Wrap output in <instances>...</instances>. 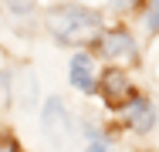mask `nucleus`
I'll use <instances>...</instances> for the list:
<instances>
[{
	"label": "nucleus",
	"mask_w": 159,
	"mask_h": 152,
	"mask_svg": "<svg viewBox=\"0 0 159 152\" xmlns=\"http://www.w3.org/2000/svg\"><path fill=\"white\" fill-rule=\"evenodd\" d=\"M102 91H105V101H108V105H125V98H129V78L119 71V68H112V71L102 74Z\"/></svg>",
	"instance_id": "20e7f679"
},
{
	"label": "nucleus",
	"mask_w": 159,
	"mask_h": 152,
	"mask_svg": "<svg viewBox=\"0 0 159 152\" xmlns=\"http://www.w3.org/2000/svg\"><path fill=\"white\" fill-rule=\"evenodd\" d=\"M48 24L61 41H85V37H95L98 17L85 7H58L48 14Z\"/></svg>",
	"instance_id": "f257e3e1"
},
{
	"label": "nucleus",
	"mask_w": 159,
	"mask_h": 152,
	"mask_svg": "<svg viewBox=\"0 0 159 152\" xmlns=\"http://www.w3.org/2000/svg\"><path fill=\"white\" fill-rule=\"evenodd\" d=\"M71 85L78 91H92L95 88V68L88 54H75L71 58Z\"/></svg>",
	"instance_id": "39448f33"
},
{
	"label": "nucleus",
	"mask_w": 159,
	"mask_h": 152,
	"mask_svg": "<svg viewBox=\"0 0 159 152\" xmlns=\"http://www.w3.org/2000/svg\"><path fill=\"white\" fill-rule=\"evenodd\" d=\"M7 3H10L14 10H20V14H27V10H31V0H7Z\"/></svg>",
	"instance_id": "6e6552de"
},
{
	"label": "nucleus",
	"mask_w": 159,
	"mask_h": 152,
	"mask_svg": "<svg viewBox=\"0 0 159 152\" xmlns=\"http://www.w3.org/2000/svg\"><path fill=\"white\" fill-rule=\"evenodd\" d=\"M125 122L135 128V132H149L152 128V108L146 98H132L125 105Z\"/></svg>",
	"instance_id": "423d86ee"
},
{
	"label": "nucleus",
	"mask_w": 159,
	"mask_h": 152,
	"mask_svg": "<svg viewBox=\"0 0 159 152\" xmlns=\"http://www.w3.org/2000/svg\"><path fill=\"white\" fill-rule=\"evenodd\" d=\"M146 24H149V30H159V0L149 3V17H146Z\"/></svg>",
	"instance_id": "0eeeda50"
},
{
	"label": "nucleus",
	"mask_w": 159,
	"mask_h": 152,
	"mask_svg": "<svg viewBox=\"0 0 159 152\" xmlns=\"http://www.w3.org/2000/svg\"><path fill=\"white\" fill-rule=\"evenodd\" d=\"M0 152H17V145H14V142H3V139H0Z\"/></svg>",
	"instance_id": "1a4fd4ad"
},
{
	"label": "nucleus",
	"mask_w": 159,
	"mask_h": 152,
	"mask_svg": "<svg viewBox=\"0 0 159 152\" xmlns=\"http://www.w3.org/2000/svg\"><path fill=\"white\" fill-rule=\"evenodd\" d=\"M98 51L105 58H132L135 54V44H132V37L125 30H105L98 37Z\"/></svg>",
	"instance_id": "7ed1b4c3"
},
{
	"label": "nucleus",
	"mask_w": 159,
	"mask_h": 152,
	"mask_svg": "<svg viewBox=\"0 0 159 152\" xmlns=\"http://www.w3.org/2000/svg\"><path fill=\"white\" fill-rule=\"evenodd\" d=\"M68 128H71V122H68L64 105L58 98H51V101L44 105V132H48V139H51L54 145H61L64 139H68Z\"/></svg>",
	"instance_id": "f03ea898"
},
{
	"label": "nucleus",
	"mask_w": 159,
	"mask_h": 152,
	"mask_svg": "<svg viewBox=\"0 0 159 152\" xmlns=\"http://www.w3.org/2000/svg\"><path fill=\"white\" fill-rule=\"evenodd\" d=\"M135 0H115V7H132Z\"/></svg>",
	"instance_id": "9d476101"
}]
</instances>
